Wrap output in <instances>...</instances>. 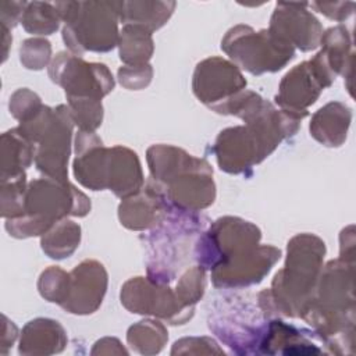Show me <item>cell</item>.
Listing matches in <instances>:
<instances>
[{
    "instance_id": "6da1fadb",
    "label": "cell",
    "mask_w": 356,
    "mask_h": 356,
    "mask_svg": "<svg viewBox=\"0 0 356 356\" xmlns=\"http://www.w3.org/2000/svg\"><path fill=\"white\" fill-rule=\"evenodd\" d=\"M242 120L245 125L221 131L213 145L220 170L228 174H243L261 163L284 139L298 132L302 121L263 97L249 107Z\"/></svg>"
},
{
    "instance_id": "7a4b0ae2",
    "label": "cell",
    "mask_w": 356,
    "mask_h": 356,
    "mask_svg": "<svg viewBox=\"0 0 356 356\" xmlns=\"http://www.w3.org/2000/svg\"><path fill=\"white\" fill-rule=\"evenodd\" d=\"M355 264L331 260L320 273L314 293L300 313L307 324L314 328L320 339L332 352L346 353V346L353 350L355 343Z\"/></svg>"
},
{
    "instance_id": "3957f363",
    "label": "cell",
    "mask_w": 356,
    "mask_h": 356,
    "mask_svg": "<svg viewBox=\"0 0 356 356\" xmlns=\"http://www.w3.org/2000/svg\"><path fill=\"white\" fill-rule=\"evenodd\" d=\"M325 256V243L314 234H298L286 246V260L273 278L271 288L257 295V305L268 318L300 317L312 299Z\"/></svg>"
},
{
    "instance_id": "277c9868",
    "label": "cell",
    "mask_w": 356,
    "mask_h": 356,
    "mask_svg": "<svg viewBox=\"0 0 356 356\" xmlns=\"http://www.w3.org/2000/svg\"><path fill=\"white\" fill-rule=\"evenodd\" d=\"M90 211L89 197L76 186L51 178L28 184L24 214L6 220L7 232L18 239L42 236L54 222L68 216L85 217Z\"/></svg>"
},
{
    "instance_id": "5b68a950",
    "label": "cell",
    "mask_w": 356,
    "mask_h": 356,
    "mask_svg": "<svg viewBox=\"0 0 356 356\" xmlns=\"http://www.w3.org/2000/svg\"><path fill=\"white\" fill-rule=\"evenodd\" d=\"M54 6L65 24L61 35L71 53H106L118 44L120 1H56Z\"/></svg>"
},
{
    "instance_id": "8992f818",
    "label": "cell",
    "mask_w": 356,
    "mask_h": 356,
    "mask_svg": "<svg viewBox=\"0 0 356 356\" xmlns=\"http://www.w3.org/2000/svg\"><path fill=\"white\" fill-rule=\"evenodd\" d=\"M74 120L67 104L56 108L43 106L31 120L17 128L35 146V167L46 178L68 182V159Z\"/></svg>"
},
{
    "instance_id": "52a82bcc",
    "label": "cell",
    "mask_w": 356,
    "mask_h": 356,
    "mask_svg": "<svg viewBox=\"0 0 356 356\" xmlns=\"http://www.w3.org/2000/svg\"><path fill=\"white\" fill-rule=\"evenodd\" d=\"M221 49L238 68L253 75L277 72L295 57V49L268 29L254 31L245 24L227 31L221 40Z\"/></svg>"
},
{
    "instance_id": "ba28073f",
    "label": "cell",
    "mask_w": 356,
    "mask_h": 356,
    "mask_svg": "<svg viewBox=\"0 0 356 356\" xmlns=\"http://www.w3.org/2000/svg\"><path fill=\"white\" fill-rule=\"evenodd\" d=\"M261 232L254 224L239 217H220L202 231L193 249L197 266L213 270L217 266L260 245Z\"/></svg>"
},
{
    "instance_id": "9c48e42d",
    "label": "cell",
    "mask_w": 356,
    "mask_h": 356,
    "mask_svg": "<svg viewBox=\"0 0 356 356\" xmlns=\"http://www.w3.org/2000/svg\"><path fill=\"white\" fill-rule=\"evenodd\" d=\"M50 79L65 90L67 97L102 100L114 89V78L102 63H88L71 51H60L49 65Z\"/></svg>"
},
{
    "instance_id": "30bf717a",
    "label": "cell",
    "mask_w": 356,
    "mask_h": 356,
    "mask_svg": "<svg viewBox=\"0 0 356 356\" xmlns=\"http://www.w3.org/2000/svg\"><path fill=\"white\" fill-rule=\"evenodd\" d=\"M120 299L131 313L154 316L174 325L186 323L195 313V307L184 306L168 285L156 284L147 277L128 280L121 288Z\"/></svg>"
},
{
    "instance_id": "8fae6325",
    "label": "cell",
    "mask_w": 356,
    "mask_h": 356,
    "mask_svg": "<svg viewBox=\"0 0 356 356\" xmlns=\"http://www.w3.org/2000/svg\"><path fill=\"white\" fill-rule=\"evenodd\" d=\"M246 88L241 70L221 57H209L197 63L193 78V95L210 110L225 103Z\"/></svg>"
},
{
    "instance_id": "7c38bea8",
    "label": "cell",
    "mask_w": 356,
    "mask_h": 356,
    "mask_svg": "<svg viewBox=\"0 0 356 356\" xmlns=\"http://www.w3.org/2000/svg\"><path fill=\"white\" fill-rule=\"evenodd\" d=\"M160 186L171 209L179 211L197 213L211 206L216 199L213 168L204 159Z\"/></svg>"
},
{
    "instance_id": "4fadbf2b",
    "label": "cell",
    "mask_w": 356,
    "mask_h": 356,
    "mask_svg": "<svg viewBox=\"0 0 356 356\" xmlns=\"http://www.w3.org/2000/svg\"><path fill=\"white\" fill-rule=\"evenodd\" d=\"M307 7L309 3L278 1L271 14L268 31L300 51L317 49L324 31Z\"/></svg>"
},
{
    "instance_id": "5bb4252c",
    "label": "cell",
    "mask_w": 356,
    "mask_h": 356,
    "mask_svg": "<svg viewBox=\"0 0 356 356\" xmlns=\"http://www.w3.org/2000/svg\"><path fill=\"white\" fill-rule=\"evenodd\" d=\"M281 259V250L271 245H259L211 270L216 288H243L259 284Z\"/></svg>"
},
{
    "instance_id": "9a60e30c",
    "label": "cell",
    "mask_w": 356,
    "mask_h": 356,
    "mask_svg": "<svg viewBox=\"0 0 356 356\" xmlns=\"http://www.w3.org/2000/svg\"><path fill=\"white\" fill-rule=\"evenodd\" d=\"M107 271L104 266L93 259L81 261L70 273L67 298L61 307L72 314L95 313L107 291Z\"/></svg>"
},
{
    "instance_id": "2e32d148",
    "label": "cell",
    "mask_w": 356,
    "mask_h": 356,
    "mask_svg": "<svg viewBox=\"0 0 356 356\" xmlns=\"http://www.w3.org/2000/svg\"><path fill=\"white\" fill-rule=\"evenodd\" d=\"M328 88L310 61H303L288 71L280 82L275 103L302 120L307 117V107L314 104L320 93Z\"/></svg>"
},
{
    "instance_id": "e0dca14e",
    "label": "cell",
    "mask_w": 356,
    "mask_h": 356,
    "mask_svg": "<svg viewBox=\"0 0 356 356\" xmlns=\"http://www.w3.org/2000/svg\"><path fill=\"white\" fill-rule=\"evenodd\" d=\"M170 210L171 206L160 184L149 178L138 193L122 199L118 206V218L128 229L145 231L161 224Z\"/></svg>"
},
{
    "instance_id": "ac0fdd59",
    "label": "cell",
    "mask_w": 356,
    "mask_h": 356,
    "mask_svg": "<svg viewBox=\"0 0 356 356\" xmlns=\"http://www.w3.org/2000/svg\"><path fill=\"white\" fill-rule=\"evenodd\" d=\"M143 185L145 178L138 154L121 145L108 147L107 189L122 200L138 193Z\"/></svg>"
},
{
    "instance_id": "d6986e66",
    "label": "cell",
    "mask_w": 356,
    "mask_h": 356,
    "mask_svg": "<svg viewBox=\"0 0 356 356\" xmlns=\"http://www.w3.org/2000/svg\"><path fill=\"white\" fill-rule=\"evenodd\" d=\"M352 110L341 102H330L318 108L310 121V135L327 147H339L348 138Z\"/></svg>"
},
{
    "instance_id": "ffe728a7",
    "label": "cell",
    "mask_w": 356,
    "mask_h": 356,
    "mask_svg": "<svg viewBox=\"0 0 356 356\" xmlns=\"http://www.w3.org/2000/svg\"><path fill=\"white\" fill-rule=\"evenodd\" d=\"M307 331L298 330L280 318H270L259 353L282 355H318L323 350L307 338Z\"/></svg>"
},
{
    "instance_id": "44dd1931",
    "label": "cell",
    "mask_w": 356,
    "mask_h": 356,
    "mask_svg": "<svg viewBox=\"0 0 356 356\" xmlns=\"http://www.w3.org/2000/svg\"><path fill=\"white\" fill-rule=\"evenodd\" d=\"M67 345L63 325L51 318H35L22 328L19 341L21 355L60 353Z\"/></svg>"
},
{
    "instance_id": "7402d4cb",
    "label": "cell",
    "mask_w": 356,
    "mask_h": 356,
    "mask_svg": "<svg viewBox=\"0 0 356 356\" xmlns=\"http://www.w3.org/2000/svg\"><path fill=\"white\" fill-rule=\"evenodd\" d=\"M321 50L318 51L330 70L337 75H342L349 81V90L352 95V74H353V50H352V36L350 31L339 24L328 28L323 32Z\"/></svg>"
},
{
    "instance_id": "603a6c76",
    "label": "cell",
    "mask_w": 356,
    "mask_h": 356,
    "mask_svg": "<svg viewBox=\"0 0 356 356\" xmlns=\"http://www.w3.org/2000/svg\"><path fill=\"white\" fill-rule=\"evenodd\" d=\"M175 6V1L168 0H122L120 1V22L142 26L153 33L170 19Z\"/></svg>"
},
{
    "instance_id": "cb8c5ba5",
    "label": "cell",
    "mask_w": 356,
    "mask_h": 356,
    "mask_svg": "<svg viewBox=\"0 0 356 356\" xmlns=\"http://www.w3.org/2000/svg\"><path fill=\"white\" fill-rule=\"evenodd\" d=\"M36 146L25 138L18 128L1 135V175L0 181L25 174V170L35 161Z\"/></svg>"
},
{
    "instance_id": "d4e9b609",
    "label": "cell",
    "mask_w": 356,
    "mask_h": 356,
    "mask_svg": "<svg viewBox=\"0 0 356 356\" xmlns=\"http://www.w3.org/2000/svg\"><path fill=\"white\" fill-rule=\"evenodd\" d=\"M79 242L81 227L68 218L54 222L40 238L42 250L54 260L70 257L78 249Z\"/></svg>"
},
{
    "instance_id": "484cf974",
    "label": "cell",
    "mask_w": 356,
    "mask_h": 356,
    "mask_svg": "<svg viewBox=\"0 0 356 356\" xmlns=\"http://www.w3.org/2000/svg\"><path fill=\"white\" fill-rule=\"evenodd\" d=\"M120 60L125 65L147 64L154 51L152 32L136 25H124L118 38Z\"/></svg>"
},
{
    "instance_id": "4316f807",
    "label": "cell",
    "mask_w": 356,
    "mask_h": 356,
    "mask_svg": "<svg viewBox=\"0 0 356 356\" xmlns=\"http://www.w3.org/2000/svg\"><path fill=\"white\" fill-rule=\"evenodd\" d=\"M168 339L167 328L156 320H142L128 328L127 341L140 355L159 353Z\"/></svg>"
},
{
    "instance_id": "83f0119b",
    "label": "cell",
    "mask_w": 356,
    "mask_h": 356,
    "mask_svg": "<svg viewBox=\"0 0 356 356\" xmlns=\"http://www.w3.org/2000/svg\"><path fill=\"white\" fill-rule=\"evenodd\" d=\"M60 14L54 3L28 1L21 17V24L28 33L51 35L60 28Z\"/></svg>"
},
{
    "instance_id": "f1b7e54d",
    "label": "cell",
    "mask_w": 356,
    "mask_h": 356,
    "mask_svg": "<svg viewBox=\"0 0 356 356\" xmlns=\"http://www.w3.org/2000/svg\"><path fill=\"white\" fill-rule=\"evenodd\" d=\"M67 106L74 122L81 131L95 132L103 121L102 100L90 97H67Z\"/></svg>"
},
{
    "instance_id": "f546056e",
    "label": "cell",
    "mask_w": 356,
    "mask_h": 356,
    "mask_svg": "<svg viewBox=\"0 0 356 356\" xmlns=\"http://www.w3.org/2000/svg\"><path fill=\"white\" fill-rule=\"evenodd\" d=\"M26 175L1 181L0 200H1V217L17 218L24 214L25 195H26Z\"/></svg>"
},
{
    "instance_id": "4dcf8cb0",
    "label": "cell",
    "mask_w": 356,
    "mask_h": 356,
    "mask_svg": "<svg viewBox=\"0 0 356 356\" xmlns=\"http://www.w3.org/2000/svg\"><path fill=\"white\" fill-rule=\"evenodd\" d=\"M68 280L70 273H65L63 268L57 266H50L42 271L38 280V289L43 299L51 303H57L58 306L67 298L68 291Z\"/></svg>"
},
{
    "instance_id": "1f68e13d",
    "label": "cell",
    "mask_w": 356,
    "mask_h": 356,
    "mask_svg": "<svg viewBox=\"0 0 356 356\" xmlns=\"http://www.w3.org/2000/svg\"><path fill=\"white\" fill-rule=\"evenodd\" d=\"M206 291V270L200 266L189 267L178 280L175 293L184 306L195 307Z\"/></svg>"
},
{
    "instance_id": "d6a6232c",
    "label": "cell",
    "mask_w": 356,
    "mask_h": 356,
    "mask_svg": "<svg viewBox=\"0 0 356 356\" xmlns=\"http://www.w3.org/2000/svg\"><path fill=\"white\" fill-rule=\"evenodd\" d=\"M51 44L43 38H29L19 47V61L28 70H43L50 65Z\"/></svg>"
},
{
    "instance_id": "836d02e7",
    "label": "cell",
    "mask_w": 356,
    "mask_h": 356,
    "mask_svg": "<svg viewBox=\"0 0 356 356\" xmlns=\"http://www.w3.org/2000/svg\"><path fill=\"white\" fill-rule=\"evenodd\" d=\"M43 106L44 104L42 103L40 97L28 88H21L15 90L10 97L8 104L11 115L17 121H19V124L31 120L36 113L40 111Z\"/></svg>"
},
{
    "instance_id": "e575fe53",
    "label": "cell",
    "mask_w": 356,
    "mask_h": 356,
    "mask_svg": "<svg viewBox=\"0 0 356 356\" xmlns=\"http://www.w3.org/2000/svg\"><path fill=\"white\" fill-rule=\"evenodd\" d=\"M117 78L125 89L140 90L152 82L153 67L149 63L140 65H124L118 68Z\"/></svg>"
},
{
    "instance_id": "d590c367",
    "label": "cell",
    "mask_w": 356,
    "mask_h": 356,
    "mask_svg": "<svg viewBox=\"0 0 356 356\" xmlns=\"http://www.w3.org/2000/svg\"><path fill=\"white\" fill-rule=\"evenodd\" d=\"M309 6L330 19L342 22L349 18L353 13V1H313Z\"/></svg>"
},
{
    "instance_id": "8d00e7d4",
    "label": "cell",
    "mask_w": 356,
    "mask_h": 356,
    "mask_svg": "<svg viewBox=\"0 0 356 356\" xmlns=\"http://www.w3.org/2000/svg\"><path fill=\"white\" fill-rule=\"evenodd\" d=\"M28 1H1L0 3V22L1 26L13 29L18 22L26 7Z\"/></svg>"
},
{
    "instance_id": "74e56055",
    "label": "cell",
    "mask_w": 356,
    "mask_h": 356,
    "mask_svg": "<svg viewBox=\"0 0 356 356\" xmlns=\"http://www.w3.org/2000/svg\"><path fill=\"white\" fill-rule=\"evenodd\" d=\"M339 259L342 261L355 264V227L348 225L339 235Z\"/></svg>"
},
{
    "instance_id": "f35d334b",
    "label": "cell",
    "mask_w": 356,
    "mask_h": 356,
    "mask_svg": "<svg viewBox=\"0 0 356 356\" xmlns=\"http://www.w3.org/2000/svg\"><path fill=\"white\" fill-rule=\"evenodd\" d=\"M3 335H1V345L3 346H8V345H13L15 338H17V334H18V330L15 327V324L13 321H10L4 314H3Z\"/></svg>"
},
{
    "instance_id": "ab89813d",
    "label": "cell",
    "mask_w": 356,
    "mask_h": 356,
    "mask_svg": "<svg viewBox=\"0 0 356 356\" xmlns=\"http://www.w3.org/2000/svg\"><path fill=\"white\" fill-rule=\"evenodd\" d=\"M1 33H3V38H1V43H3V61H6L10 44L13 42V36L10 33V29H7L6 26H1Z\"/></svg>"
}]
</instances>
